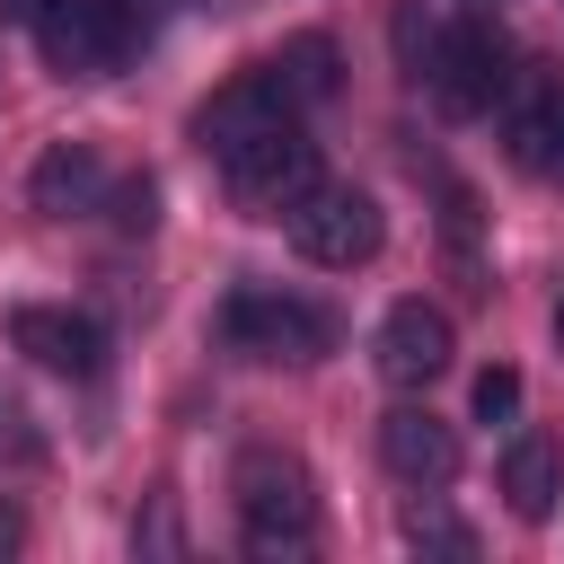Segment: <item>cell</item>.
Masks as SVG:
<instances>
[{"instance_id": "cell-1", "label": "cell", "mask_w": 564, "mask_h": 564, "mask_svg": "<svg viewBox=\"0 0 564 564\" xmlns=\"http://www.w3.org/2000/svg\"><path fill=\"white\" fill-rule=\"evenodd\" d=\"M229 494H238L247 555H308L317 546V485H308V467L291 449H247Z\"/></svg>"}, {"instance_id": "cell-2", "label": "cell", "mask_w": 564, "mask_h": 564, "mask_svg": "<svg viewBox=\"0 0 564 564\" xmlns=\"http://www.w3.org/2000/svg\"><path fill=\"white\" fill-rule=\"evenodd\" d=\"M35 53L62 70V79H106L132 62L141 44V9L132 0H35Z\"/></svg>"}, {"instance_id": "cell-3", "label": "cell", "mask_w": 564, "mask_h": 564, "mask_svg": "<svg viewBox=\"0 0 564 564\" xmlns=\"http://www.w3.org/2000/svg\"><path fill=\"white\" fill-rule=\"evenodd\" d=\"M414 79L432 88L441 115H494L511 97V44H502L494 18H458V26H441L423 44V70Z\"/></svg>"}, {"instance_id": "cell-4", "label": "cell", "mask_w": 564, "mask_h": 564, "mask_svg": "<svg viewBox=\"0 0 564 564\" xmlns=\"http://www.w3.org/2000/svg\"><path fill=\"white\" fill-rule=\"evenodd\" d=\"M282 229H291V247H300L308 264H326V273H352V264H370V256L388 247V212H379L361 185H326V176L282 212Z\"/></svg>"}, {"instance_id": "cell-5", "label": "cell", "mask_w": 564, "mask_h": 564, "mask_svg": "<svg viewBox=\"0 0 564 564\" xmlns=\"http://www.w3.org/2000/svg\"><path fill=\"white\" fill-rule=\"evenodd\" d=\"M220 176H229V194H238L256 220H282V212L317 185V141H308V132H300V115H291V123L256 132V141H247Z\"/></svg>"}, {"instance_id": "cell-6", "label": "cell", "mask_w": 564, "mask_h": 564, "mask_svg": "<svg viewBox=\"0 0 564 564\" xmlns=\"http://www.w3.org/2000/svg\"><path fill=\"white\" fill-rule=\"evenodd\" d=\"M220 335L238 352H256V361H317L335 344V317L308 308V300H291V291H238L220 308Z\"/></svg>"}, {"instance_id": "cell-7", "label": "cell", "mask_w": 564, "mask_h": 564, "mask_svg": "<svg viewBox=\"0 0 564 564\" xmlns=\"http://www.w3.org/2000/svg\"><path fill=\"white\" fill-rule=\"evenodd\" d=\"M449 352H458V335H449V308H432V300H397L370 335V361L388 388H432L449 370Z\"/></svg>"}, {"instance_id": "cell-8", "label": "cell", "mask_w": 564, "mask_h": 564, "mask_svg": "<svg viewBox=\"0 0 564 564\" xmlns=\"http://www.w3.org/2000/svg\"><path fill=\"white\" fill-rule=\"evenodd\" d=\"M273 123H291V97H282V79L273 70H256V79H229L203 115H194V150L212 159V167H229L256 132H273Z\"/></svg>"}, {"instance_id": "cell-9", "label": "cell", "mask_w": 564, "mask_h": 564, "mask_svg": "<svg viewBox=\"0 0 564 564\" xmlns=\"http://www.w3.org/2000/svg\"><path fill=\"white\" fill-rule=\"evenodd\" d=\"M9 344L35 361V370H53V379H97L106 370V326L97 317H79V308H9Z\"/></svg>"}, {"instance_id": "cell-10", "label": "cell", "mask_w": 564, "mask_h": 564, "mask_svg": "<svg viewBox=\"0 0 564 564\" xmlns=\"http://www.w3.org/2000/svg\"><path fill=\"white\" fill-rule=\"evenodd\" d=\"M379 458H388L397 485H449L458 476V432L432 405H397V414H379Z\"/></svg>"}, {"instance_id": "cell-11", "label": "cell", "mask_w": 564, "mask_h": 564, "mask_svg": "<svg viewBox=\"0 0 564 564\" xmlns=\"http://www.w3.org/2000/svg\"><path fill=\"white\" fill-rule=\"evenodd\" d=\"M106 194V167H97V150L88 141H53L35 167H26V203L44 212V220H70V212H88Z\"/></svg>"}, {"instance_id": "cell-12", "label": "cell", "mask_w": 564, "mask_h": 564, "mask_svg": "<svg viewBox=\"0 0 564 564\" xmlns=\"http://www.w3.org/2000/svg\"><path fill=\"white\" fill-rule=\"evenodd\" d=\"M555 494H564V449H555L546 432H520V441L502 449V502H511L520 520H546Z\"/></svg>"}, {"instance_id": "cell-13", "label": "cell", "mask_w": 564, "mask_h": 564, "mask_svg": "<svg viewBox=\"0 0 564 564\" xmlns=\"http://www.w3.org/2000/svg\"><path fill=\"white\" fill-rule=\"evenodd\" d=\"M511 159L546 185H564V79H546L529 106H511Z\"/></svg>"}, {"instance_id": "cell-14", "label": "cell", "mask_w": 564, "mask_h": 564, "mask_svg": "<svg viewBox=\"0 0 564 564\" xmlns=\"http://www.w3.org/2000/svg\"><path fill=\"white\" fill-rule=\"evenodd\" d=\"M273 79H282L291 106H326V97L344 88V53H335V35H291L282 62H273Z\"/></svg>"}, {"instance_id": "cell-15", "label": "cell", "mask_w": 564, "mask_h": 564, "mask_svg": "<svg viewBox=\"0 0 564 564\" xmlns=\"http://www.w3.org/2000/svg\"><path fill=\"white\" fill-rule=\"evenodd\" d=\"M405 546H423V555H449V564H467V555H476V538H467V529H458L441 502H414V511H405Z\"/></svg>"}, {"instance_id": "cell-16", "label": "cell", "mask_w": 564, "mask_h": 564, "mask_svg": "<svg viewBox=\"0 0 564 564\" xmlns=\"http://www.w3.org/2000/svg\"><path fill=\"white\" fill-rule=\"evenodd\" d=\"M44 441H35V414H26V397L18 388H0V467H26Z\"/></svg>"}, {"instance_id": "cell-17", "label": "cell", "mask_w": 564, "mask_h": 564, "mask_svg": "<svg viewBox=\"0 0 564 564\" xmlns=\"http://www.w3.org/2000/svg\"><path fill=\"white\" fill-rule=\"evenodd\" d=\"M511 414H520V370L511 361L476 370V423H511Z\"/></svg>"}, {"instance_id": "cell-18", "label": "cell", "mask_w": 564, "mask_h": 564, "mask_svg": "<svg viewBox=\"0 0 564 564\" xmlns=\"http://www.w3.org/2000/svg\"><path fill=\"white\" fill-rule=\"evenodd\" d=\"M123 229H150V185H123Z\"/></svg>"}, {"instance_id": "cell-19", "label": "cell", "mask_w": 564, "mask_h": 564, "mask_svg": "<svg viewBox=\"0 0 564 564\" xmlns=\"http://www.w3.org/2000/svg\"><path fill=\"white\" fill-rule=\"evenodd\" d=\"M18 538H26V520H18V502H9V494H0V555H9V546H18Z\"/></svg>"}, {"instance_id": "cell-20", "label": "cell", "mask_w": 564, "mask_h": 564, "mask_svg": "<svg viewBox=\"0 0 564 564\" xmlns=\"http://www.w3.org/2000/svg\"><path fill=\"white\" fill-rule=\"evenodd\" d=\"M0 9H9V18H35V0H0Z\"/></svg>"}, {"instance_id": "cell-21", "label": "cell", "mask_w": 564, "mask_h": 564, "mask_svg": "<svg viewBox=\"0 0 564 564\" xmlns=\"http://www.w3.org/2000/svg\"><path fill=\"white\" fill-rule=\"evenodd\" d=\"M555 344H564V300H555Z\"/></svg>"}]
</instances>
